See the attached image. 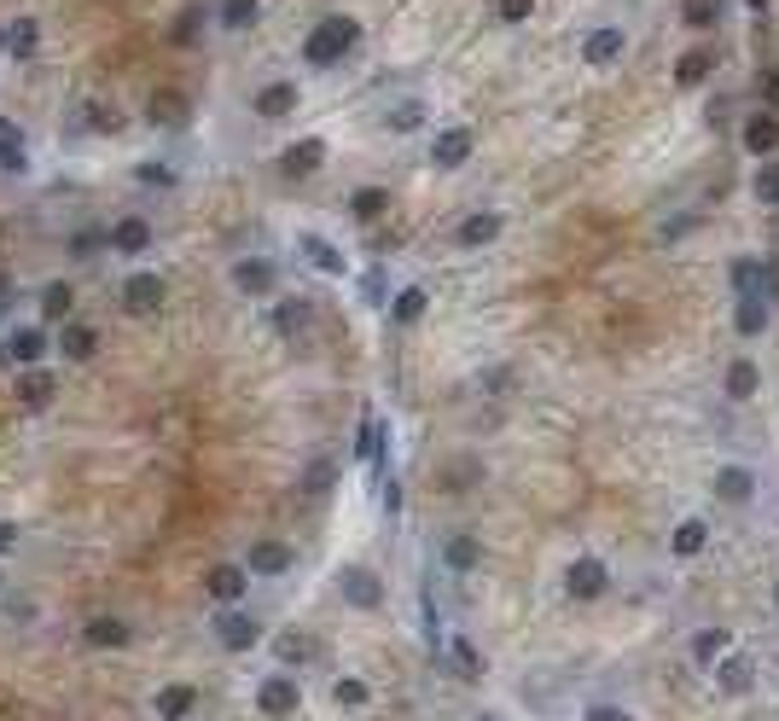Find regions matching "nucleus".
Here are the masks:
<instances>
[{"instance_id": "1", "label": "nucleus", "mask_w": 779, "mask_h": 721, "mask_svg": "<svg viewBox=\"0 0 779 721\" xmlns=\"http://www.w3.org/2000/svg\"><path fill=\"white\" fill-rule=\"evenodd\" d=\"M302 675L297 669H268V675H257L250 681V704H257V716L262 721H292V716H302Z\"/></svg>"}, {"instance_id": "2", "label": "nucleus", "mask_w": 779, "mask_h": 721, "mask_svg": "<svg viewBox=\"0 0 779 721\" xmlns=\"http://www.w3.org/2000/svg\"><path fill=\"white\" fill-rule=\"evenodd\" d=\"M116 303H123L128 321H158L169 309V279L158 268H128V274L116 279Z\"/></svg>"}, {"instance_id": "3", "label": "nucleus", "mask_w": 779, "mask_h": 721, "mask_svg": "<svg viewBox=\"0 0 779 721\" xmlns=\"http://www.w3.org/2000/svg\"><path fill=\"white\" fill-rule=\"evenodd\" d=\"M210 641L227 658H245V651H257L268 641V623L250 606H227V611H210Z\"/></svg>"}, {"instance_id": "4", "label": "nucleus", "mask_w": 779, "mask_h": 721, "mask_svg": "<svg viewBox=\"0 0 779 721\" xmlns=\"http://www.w3.org/2000/svg\"><path fill=\"white\" fill-rule=\"evenodd\" d=\"M47 356H53V326H41V321H7L0 326V361H7L12 373L47 366Z\"/></svg>"}, {"instance_id": "5", "label": "nucleus", "mask_w": 779, "mask_h": 721, "mask_svg": "<svg viewBox=\"0 0 779 721\" xmlns=\"http://www.w3.org/2000/svg\"><path fill=\"white\" fill-rule=\"evenodd\" d=\"M355 41H361V24H355L349 12H332V18H320V24L309 29V41H302V59H309L314 71H332V64L344 59Z\"/></svg>"}, {"instance_id": "6", "label": "nucleus", "mask_w": 779, "mask_h": 721, "mask_svg": "<svg viewBox=\"0 0 779 721\" xmlns=\"http://www.w3.org/2000/svg\"><path fill=\"white\" fill-rule=\"evenodd\" d=\"M198 710H205V686L198 681H163V686H151V698H146L151 721H198Z\"/></svg>"}, {"instance_id": "7", "label": "nucleus", "mask_w": 779, "mask_h": 721, "mask_svg": "<svg viewBox=\"0 0 779 721\" xmlns=\"http://www.w3.org/2000/svg\"><path fill=\"white\" fill-rule=\"evenodd\" d=\"M384 594H389V582L372 564H337V599L349 611H384Z\"/></svg>"}, {"instance_id": "8", "label": "nucleus", "mask_w": 779, "mask_h": 721, "mask_svg": "<svg viewBox=\"0 0 779 721\" xmlns=\"http://www.w3.org/2000/svg\"><path fill=\"white\" fill-rule=\"evenodd\" d=\"M76 646L94 651V658H106V651H128L134 646V623L123 611H94L88 623L76 629Z\"/></svg>"}, {"instance_id": "9", "label": "nucleus", "mask_w": 779, "mask_h": 721, "mask_svg": "<svg viewBox=\"0 0 779 721\" xmlns=\"http://www.w3.org/2000/svg\"><path fill=\"white\" fill-rule=\"evenodd\" d=\"M250 570H245V559H215L210 570H205V599L215 611H227V606H245L250 599Z\"/></svg>"}, {"instance_id": "10", "label": "nucleus", "mask_w": 779, "mask_h": 721, "mask_svg": "<svg viewBox=\"0 0 779 721\" xmlns=\"http://www.w3.org/2000/svg\"><path fill=\"white\" fill-rule=\"evenodd\" d=\"M106 245H111V257L140 262V257H151V245H158V222H151V215H116V222H106Z\"/></svg>"}, {"instance_id": "11", "label": "nucleus", "mask_w": 779, "mask_h": 721, "mask_svg": "<svg viewBox=\"0 0 779 721\" xmlns=\"http://www.w3.org/2000/svg\"><path fill=\"white\" fill-rule=\"evenodd\" d=\"M227 285H233L239 297H274L280 262L262 257V250H257V257H233V262H227Z\"/></svg>"}, {"instance_id": "12", "label": "nucleus", "mask_w": 779, "mask_h": 721, "mask_svg": "<svg viewBox=\"0 0 779 721\" xmlns=\"http://www.w3.org/2000/svg\"><path fill=\"white\" fill-rule=\"evenodd\" d=\"M12 401H18V413H47L59 401V373L53 366H24V373H12Z\"/></svg>"}, {"instance_id": "13", "label": "nucleus", "mask_w": 779, "mask_h": 721, "mask_svg": "<svg viewBox=\"0 0 779 721\" xmlns=\"http://www.w3.org/2000/svg\"><path fill=\"white\" fill-rule=\"evenodd\" d=\"M245 570L257 582H280V576H292V570H297V547L292 542H274V535H268V542H250L245 547Z\"/></svg>"}, {"instance_id": "14", "label": "nucleus", "mask_w": 779, "mask_h": 721, "mask_svg": "<svg viewBox=\"0 0 779 721\" xmlns=\"http://www.w3.org/2000/svg\"><path fill=\"white\" fill-rule=\"evenodd\" d=\"M565 594L582 599V606H594V599L611 594V570H605V559H594V552L570 559V570H565Z\"/></svg>"}, {"instance_id": "15", "label": "nucleus", "mask_w": 779, "mask_h": 721, "mask_svg": "<svg viewBox=\"0 0 779 721\" xmlns=\"http://www.w3.org/2000/svg\"><path fill=\"white\" fill-rule=\"evenodd\" d=\"M36 321L41 326H64V321H76V279H41L36 285Z\"/></svg>"}, {"instance_id": "16", "label": "nucleus", "mask_w": 779, "mask_h": 721, "mask_svg": "<svg viewBox=\"0 0 779 721\" xmlns=\"http://www.w3.org/2000/svg\"><path fill=\"white\" fill-rule=\"evenodd\" d=\"M53 356L71 361V366L99 361V326H88V321H64V326H53Z\"/></svg>"}, {"instance_id": "17", "label": "nucleus", "mask_w": 779, "mask_h": 721, "mask_svg": "<svg viewBox=\"0 0 779 721\" xmlns=\"http://www.w3.org/2000/svg\"><path fill=\"white\" fill-rule=\"evenodd\" d=\"M471 152H478V134L466 123H448L431 140V170H460V163H471Z\"/></svg>"}, {"instance_id": "18", "label": "nucleus", "mask_w": 779, "mask_h": 721, "mask_svg": "<svg viewBox=\"0 0 779 721\" xmlns=\"http://www.w3.org/2000/svg\"><path fill=\"white\" fill-rule=\"evenodd\" d=\"M146 123L163 128V134H181L186 123H193V99H186L181 88H158L146 99Z\"/></svg>"}, {"instance_id": "19", "label": "nucleus", "mask_w": 779, "mask_h": 721, "mask_svg": "<svg viewBox=\"0 0 779 721\" xmlns=\"http://www.w3.org/2000/svg\"><path fill=\"white\" fill-rule=\"evenodd\" d=\"M297 257L309 262L314 274H326V279H344L349 274V257L332 239H320V233H297Z\"/></svg>"}, {"instance_id": "20", "label": "nucleus", "mask_w": 779, "mask_h": 721, "mask_svg": "<svg viewBox=\"0 0 779 721\" xmlns=\"http://www.w3.org/2000/svg\"><path fill=\"white\" fill-rule=\"evenodd\" d=\"M709 675H716V686L727 698H744L756 686V658H744V651H721V658L709 663Z\"/></svg>"}, {"instance_id": "21", "label": "nucleus", "mask_w": 779, "mask_h": 721, "mask_svg": "<svg viewBox=\"0 0 779 721\" xmlns=\"http://www.w3.org/2000/svg\"><path fill=\"white\" fill-rule=\"evenodd\" d=\"M500 227H506L500 210H471V215H460V227H454V245H460V250H483V245L500 239Z\"/></svg>"}, {"instance_id": "22", "label": "nucleus", "mask_w": 779, "mask_h": 721, "mask_svg": "<svg viewBox=\"0 0 779 721\" xmlns=\"http://www.w3.org/2000/svg\"><path fill=\"white\" fill-rule=\"evenodd\" d=\"M297 99H302L297 82H262L257 99H250V111H257L262 123H280V116H292V111H297Z\"/></svg>"}, {"instance_id": "23", "label": "nucleus", "mask_w": 779, "mask_h": 721, "mask_svg": "<svg viewBox=\"0 0 779 721\" xmlns=\"http://www.w3.org/2000/svg\"><path fill=\"white\" fill-rule=\"evenodd\" d=\"M436 559H443L454 576H471V570H483V542L471 530H454L443 547H436Z\"/></svg>"}, {"instance_id": "24", "label": "nucleus", "mask_w": 779, "mask_h": 721, "mask_svg": "<svg viewBox=\"0 0 779 721\" xmlns=\"http://www.w3.org/2000/svg\"><path fill=\"white\" fill-rule=\"evenodd\" d=\"M716 500H727V507H751L756 500V472H744V465H716Z\"/></svg>"}, {"instance_id": "25", "label": "nucleus", "mask_w": 779, "mask_h": 721, "mask_svg": "<svg viewBox=\"0 0 779 721\" xmlns=\"http://www.w3.org/2000/svg\"><path fill=\"white\" fill-rule=\"evenodd\" d=\"M622 53H629V36H622V29H617V24H599V29H594V36H588V41H582V59H588V64H594V71H605V64H617Z\"/></svg>"}, {"instance_id": "26", "label": "nucleus", "mask_w": 779, "mask_h": 721, "mask_svg": "<svg viewBox=\"0 0 779 721\" xmlns=\"http://www.w3.org/2000/svg\"><path fill=\"white\" fill-rule=\"evenodd\" d=\"M280 170L292 175V181H302V175H320L326 170V140H297V146H285V158H280Z\"/></svg>"}, {"instance_id": "27", "label": "nucleus", "mask_w": 779, "mask_h": 721, "mask_svg": "<svg viewBox=\"0 0 779 721\" xmlns=\"http://www.w3.org/2000/svg\"><path fill=\"white\" fill-rule=\"evenodd\" d=\"M425 309H431V291H425V285H401V291L384 303L389 326H419V321H425Z\"/></svg>"}, {"instance_id": "28", "label": "nucleus", "mask_w": 779, "mask_h": 721, "mask_svg": "<svg viewBox=\"0 0 779 721\" xmlns=\"http://www.w3.org/2000/svg\"><path fill=\"white\" fill-rule=\"evenodd\" d=\"M0 175H29V140L12 116H0Z\"/></svg>"}, {"instance_id": "29", "label": "nucleus", "mask_w": 779, "mask_h": 721, "mask_svg": "<svg viewBox=\"0 0 779 721\" xmlns=\"http://www.w3.org/2000/svg\"><path fill=\"white\" fill-rule=\"evenodd\" d=\"M41 53V18L36 12H18V18L7 24V59H36Z\"/></svg>"}, {"instance_id": "30", "label": "nucleus", "mask_w": 779, "mask_h": 721, "mask_svg": "<svg viewBox=\"0 0 779 721\" xmlns=\"http://www.w3.org/2000/svg\"><path fill=\"white\" fill-rule=\"evenodd\" d=\"M443 651H448V663L460 669L466 681H483V669H489V658L478 651V641L471 634H443Z\"/></svg>"}, {"instance_id": "31", "label": "nucleus", "mask_w": 779, "mask_h": 721, "mask_svg": "<svg viewBox=\"0 0 779 721\" xmlns=\"http://www.w3.org/2000/svg\"><path fill=\"white\" fill-rule=\"evenodd\" d=\"M314 651H320V646H314V634H302V629H285L280 641H274V658H280V669H297V675L314 663Z\"/></svg>"}, {"instance_id": "32", "label": "nucleus", "mask_w": 779, "mask_h": 721, "mask_svg": "<svg viewBox=\"0 0 779 721\" xmlns=\"http://www.w3.org/2000/svg\"><path fill=\"white\" fill-rule=\"evenodd\" d=\"M372 681L367 675H332V704L337 710H349V716H361V710H372Z\"/></svg>"}, {"instance_id": "33", "label": "nucleus", "mask_w": 779, "mask_h": 721, "mask_svg": "<svg viewBox=\"0 0 779 721\" xmlns=\"http://www.w3.org/2000/svg\"><path fill=\"white\" fill-rule=\"evenodd\" d=\"M692 663H698V669H709V663H716L721 658V651H733V629H721V623H704L698 634H692Z\"/></svg>"}, {"instance_id": "34", "label": "nucleus", "mask_w": 779, "mask_h": 721, "mask_svg": "<svg viewBox=\"0 0 779 721\" xmlns=\"http://www.w3.org/2000/svg\"><path fill=\"white\" fill-rule=\"evenodd\" d=\"M744 152H751V158L779 152V116L774 111H756L751 123H744Z\"/></svg>"}, {"instance_id": "35", "label": "nucleus", "mask_w": 779, "mask_h": 721, "mask_svg": "<svg viewBox=\"0 0 779 721\" xmlns=\"http://www.w3.org/2000/svg\"><path fill=\"white\" fill-rule=\"evenodd\" d=\"M128 175H134V187H146V192H175L181 187L175 163H163V158H140Z\"/></svg>"}, {"instance_id": "36", "label": "nucleus", "mask_w": 779, "mask_h": 721, "mask_svg": "<svg viewBox=\"0 0 779 721\" xmlns=\"http://www.w3.org/2000/svg\"><path fill=\"white\" fill-rule=\"evenodd\" d=\"M389 215V187H355L349 192V222H384Z\"/></svg>"}, {"instance_id": "37", "label": "nucleus", "mask_w": 779, "mask_h": 721, "mask_svg": "<svg viewBox=\"0 0 779 721\" xmlns=\"http://www.w3.org/2000/svg\"><path fill=\"white\" fill-rule=\"evenodd\" d=\"M704 547H709V524H704V518H681L675 535H669V552H675V559H698Z\"/></svg>"}, {"instance_id": "38", "label": "nucleus", "mask_w": 779, "mask_h": 721, "mask_svg": "<svg viewBox=\"0 0 779 721\" xmlns=\"http://www.w3.org/2000/svg\"><path fill=\"white\" fill-rule=\"evenodd\" d=\"M205 24H210V7H205V0H193V7L175 12V24H169V41H175V47H193L198 36H205Z\"/></svg>"}, {"instance_id": "39", "label": "nucleus", "mask_w": 779, "mask_h": 721, "mask_svg": "<svg viewBox=\"0 0 779 721\" xmlns=\"http://www.w3.org/2000/svg\"><path fill=\"white\" fill-rule=\"evenodd\" d=\"M425 123H431L425 99H396V105L384 111V128H389V134H419Z\"/></svg>"}, {"instance_id": "40", "label": "nucleus", "mask_w": 779, "mask_h": 721, "mask_svg": "<svg viewBox=\"0 0 779 721\" xmlns=\"http://www.w3.org/2000/svg\"><path fill=\"white\" fill-rule=\"evenodd\" d=\"M762 390V366L751 356H739V361H727V396L733 401H751Z\"/></svg>"}, {"instance_id": "41", "label": "nucleus", "mask_w": 779, "mask_h": 721, "mask_svg": "<svg viewBox=\"0 0 779 721\" xmlns=\"http://www.w3.org/2000/svg\"><path fill=\"white\" fill-rule=\"evenodd\" d=\"M0 623H12V629H36V623H41V606H36L29 594L7 588V594H0Z\"/></svg>"}, {"instance_id": "42", "label": "nucleus", "mask_w": 779, "mask_h": 721, "mask_svg": "<svg viewBox=\"0 0 779 721\" xmlns=\"http://www.w3.org/2000/svg\"><path fill=\"white\" fill-rule=\"evenodd\" d=\"M76 128L82 134H123V116H116V105L88 99V105H76Z\"/></svg>"}, {"instance_id": "43", "label": "nucleus", "mask_w": 779, "mask_h": 721, "mask_svg": "<svg viewBox=\"0 0 779 721\" xmlns=\"http://www.w3.org/2000/svg\"><path fill=\"white\" fill-rule=\"evenodd\" d=\"M268 321H274V332H285V338H292V332L309 326V303H302V297H274Z\"/></svg>"}, {"instance_id": "44", "label": "nucleus", "mask_w": 779, "mask_h": 721, "mask_svg": "<svg viewBox=\"0 0 779 721\" xmlns=\"http://www.w3.org/2000/svg\"><path fill=\"white\" fill-rule=\"evenodd\" d=\"M709 71H716V53H709V47H692V53H681V64H675V82H681V88H698Z\"/></svg>"}, {"instance_id": "45", "label": "nucleus", "mask_w": 779, "mask_h": 721, "mask_svg": "<svg viewBox=\"0 0 779 721\" xmlns=\"http://www.w3.org/2000/svg\"><path fill=\"white\" fill-rule=\"evenodd\" d=\"M733 326L744 332V338H756L762 326H768V303H762V291H751V297H739V309H733Z\"/></svg>"}, {"instance_id": "46", "label": "nucleus", "mask_w": 779, "mask_h": 721, "mask_svg": "<svg viewBox=\"0 0 779 721\" xmlns=\"http://www.w3.org/2000/svg\"><path fill=\"white\" fill-rule=\"evenodd\" d=\"M257 18H262V0H222V29H233V36L250 29Z\"/></svg>"}, {"instance_id": "47", "label": "nucleus", "mask_w": 779, "mask_h": 721, "mask_svg": "<svg viewBox=\"0 0 779 721\" xmlns=\"http://www.w3.org/2000/svg\"><path fill=\"white\" fill-rule=\"evenodd\" d=\"M99 250H111V245H106V227H76V233H71V257H76V262L99 257Z\"/></svg>"}, {"instance_id": "48", "label": "nucleus", "mask_w": 779, "mask_h": 721, "mask_svg": "<svg viewBox=\"0 0 779 721\" xmlns=\"http://www.w3.org/2000/svg\"><path fill=\"white\" fill-rule=\"evenodd\" d=\"M681 18H687V29H709L721 18V0H681Z\"/></svg>"}, {"instance_id": "49", "label": "nucleus", "mask_w": 779, "mask_h": 721, "mask_svg": "<svg viewBox=\"0 0 779 721\" xmlns=\"http://www.w3.org/2000/svg\"><path fill=\"white\" fill-rule=\"evenodd\" d=\"M733 285H739V297L762 291V262H756V257H739V262H733Z\"/></svg>"}, {"instance_id": "50", "label": "nucleus", "mask_w": 779, "mask_h": 721, "mask_svg": "<svg viewBox=\"0 0 779 721\" xmlns=\"http://www.w3.org/2000/svg\"><path fill=\"white\" fill-rule=\"evenodd\" d=\"M326 489H332V460H314L302 472V495H326Z\"/></svg>"}, {"instance_id": "51", "label": "nucleus", "mask_w": 779, "mask_h": 721, "mask_svg": "<svg viewBox=\"0 0 779 721\" xmlns=\"http://www.w3.org/2000/svg\"><path fill=\"white\" fill-rule=\"evenodd\" d=\"M18 547H24V524L18 518H0V559H12Z\"/></svg>"}, {"instance_id": "52", "label": "nucleus", "mask_w": 779, "mask_h": 721, "mask_svg": "<svg viewBox=\"0 0 779 721\" xmlns=\"http://www.w3.org/2000/svg\"><path fill=\"white\" fill-rule=\"evenodd\" d=\"M756 198H762V204H779V163H762V175H756Z\"/></svg>"}, {"instance_id": "53", "label": "nucleus", "mask_w": 779, "mask_h": 721, "mask_svg": "<svg viewBox=\"0 0 779 721\" xmlns=\"http://www.w3.org/2000/svg\"><path fill=\"white\" fill-rule=\"evenodd\" d=\"M495 12H500V24H523L535 12V0H495Z\"/></svg>"}, {"instance_id": "54", "label": "nucleus", "mask_w": 779, "mask_h": 721, "mask_svg": "<svg viewBox=\"0 0 779 721\" xmlns=\"http://www.w3.org/2000/svg\"><path fill=\"white\" fill-rule=\"evenodd\" d=\"M379 500H384V512H389V518H396V512H401V477H396V472H389V477H384V489H379Z\"/></svg>"}, {"instance_id": "55", "label": "nucleus", "mask_w": 779, "mask_h": 721, "mask_svg": "<svg viewBox=\"0 0 779 721\" xmlns=\"http://www.w3.org/2000/svg\"><path fill=\"white\" fill-rule=\"evenodd\" d=\"M582 721H634L629 710H622V704H588V716Z\"/></svg>"}, {"instance_id": "56", "label": "nucleus", "mask_w": 779, "mask_h": 721, "mask_svg": "<svg viewBox=\"0 0 779 721\" xmlns=\"http://www.w3.org/2000/svg\"><path fill=\"white\" fill-rule=\"evenodd\" d=\"M466 721H506L500 710H478V716H466Z\"/></svg>"}, {"instance_id": "57", "label": "nucleus", "mask_w": 779, "mask_h": 721, "mask_svg": "<svg viewBox=\"0 0 779 721\" xmlns=\"http://www.w3.org/2000/svg\"><path fill=\"white\" fill-rule=\"evenodd\" d=\"M12 588V570H7V559H0V594H7Z\"/></svg>"}, {"instance_id": "58", "label": "nucleus", "mask_w": 779, "mask_h": 721, "mask_svg": "<svg viewBox=\"0 0 779 721\" xmlns=\"http://www.w3.org/2000/svg\"><path fill=\"white\" fill-rule=\"evenodd\" d=\"M768 94L779 99V71H768Z\"/></svg>"}, {"instance_id": "59", "label": "nucleus", "mask_w": 779, "mask_h": 721, "mask_svg": "<svg viewBox=\"0 0 779 721\" xmlns=\"http://www.w3.org/2000/svg\"><path fill=\"white\" fill-rule=\"evenodd\" d=\"M744 7H751V12H768V0H744Z\"/></svg>"}, {"instance_id": "60", "label": "nucleus", "mask_w": 779, "mask_h": 721, "mask_svg": "<svg viewBox=\"0 0 779 721\" xmlns=\"http://www.w3.org/2000/svg\"><path fill=\"white\" fill-rule=\"evenodd\" d=\"M0 59H7V24H0Z\"/></svg>"}, {"instance_id": "61", "label": "nucleus", "mask_w": 779, "mask_h": 721, "mask_svg": "<svg viewBox=\"0 0 779 721\" xmlns=\"http://www.w3.org/2000/svg\"><path fill=\"white\" fill-rule=\"evenodd\" d=\"M774 606H779V582H774Z\"/></svg>"}]
</instances>
